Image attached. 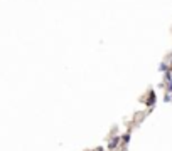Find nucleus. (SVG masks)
<instances>
[{"mask_svg":"<svg viewBox=\"0 0 172 151\" xmlns=\"http://www.w3.org/2000/svg\"><path fill=\"white\" fill-rule=\"evenodd\" d=\"M122 143V136H115L110 139V143H108V150H115L118 144Z\"/></svg>","mask_w":172,"mask_h":151,"instance_id":"1","label":"nucleus"},{"mask_svg":"<svg viewBox=\"0 0 172 151\" xmlns=\"http://www.w3.org/2000/svg\"><path fill=\"white\" fill-rule=\"evenodd\" d=\"M130 131H127V133H125L123 136H122V144H125V146H127V144L130 143Z\"/></svg>","mask_w":172,"mask_h":151,"instance_id":"2","label":"nucleus"}]
</instances>
